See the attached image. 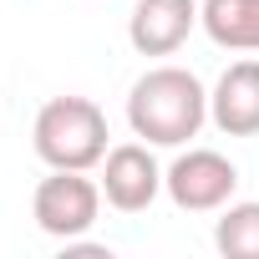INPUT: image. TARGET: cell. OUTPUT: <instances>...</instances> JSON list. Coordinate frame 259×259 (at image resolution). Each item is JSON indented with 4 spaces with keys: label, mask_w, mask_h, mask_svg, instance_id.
<instances>
[{
    "label": "cell",
    "mask_w": 259,
    "mask_h": 259,
    "mask_svg": "<svg viewBox=\"0 0 259 259\" xmlns=\"http://www.w3.org/2000/svg\"><path fill=\"white\" fill-rule=\"evenodd\" d=\"M208 122V92L188 66H153L127 92V127L153 148H183Z\"/></svg>",
    "instance_id": "cell-1"
},
{
    "label": "cell",
    "mask_w": 259,
    "mask_h": 259,
    "mask_svg": "<svg viewBox=\"0 0 259 259\" xmlns=\"http://www.w3.org/2000/svg\"><path fill=\"white\" fill-rule=\"evenodd\" d=\"M31 148L46 168H102L107 158V117L92 97H51L36 112Z\"/></svg>",
    "instance_id": "cell-2"
},
{
    "label": "cell",
    "mask_w": 259,
    "mask_h": 259,
    "mask_svg": "<svg viewBox=\"0 0 259 259\" xmlns=\"http://www.w3.org/2000/svg\"><path fill=\"white\" fill-rule=\"evenodd\" d=\"M97 213H102V183H92L81 168H51L36 183V193H31L36 229L51 234V239H61V244L92 234Z\"/></svg>",
    "instance_id": "cell-3"
},
{
    "label": "cell",
    "mask_w": 259,
    "mask_h": 259,
    "mask_svg": "<svg viewBox=\"0 0 259 259\" xmlns=\"http://www.w3.org/2000/svg\"><path fill=\"white\" fill-rule=\"evenodd\" d=\"M234 188H239V168L213 148H188L163 168V193L183 213H219L224 203H234Z\"/></svg>",
    "instance_id": "cell-4"
},
{
    "label": "cell",
    "mask_w": 259,
    "mask_h": 259,
    "mask_svg": "<svg viewBox=\"0 0 259 259\" xmlns=\"http://www.w3.org/2000/svg\"><path fill=\"white\" fill-rule=\"evenodd\" d=\"M97 183H102V198H107L117 213H143V208H153V198L163 193V168H158V158H153V143L107 148Z\"/></svg>",
    "instance_id": "cell-5"
},
{
    "label": "cell",
    "mask_w": 259,
    "mask_h": 259,
    "mask_svg": "<svg viewBox=\"0 0 259 259\" xmlns=\"http://www.w3.org/2000/svg\"><path fill=\"white\" fill-rule=\"evenodd\" d=\"M198 26V0H138L127 16V41L138 56H173Z\"/></svg>",
    "instance_id": "cell-6"
},
{
    "label": "cell",
    "mask_w": 259,
    "mask_h": 259,
    "mask_svg": "<svg viewBox=\"0 0 259 259\" xmlns=\"http://www.w3.org/2000/svg\"><path fill=\"white\" fill-rule=\"evenodd\" d=\"M208 122L224 138L259 133V61H234L208 92Z\"/></svg>",
    "instance_id": "cell-7"
},
{
    "label": "cell",
    "mask_w": 259,
    "mask_h": 259,
    "mask_svg": "<svg viewBox=\"0 0 259 259\" xmlns=\"http://www.w3.org/2000/svg\"><path fill=\"white\" fill-rule=\"evenodd\" d=\"M198 26L224 51H259V0H203Z\"/></svg>",
    "instance_id": "cell-8"
},
{
    "label": "cell",
    "mask_w": 259,
    "mask_h": 259,
    "mask_svg": "<svg viewBox=\"0 0 259 259\" xmlns=\"http://www.w3.org/2000/svg\"><path fill=\"white\" fill-rule=\"evenodd\" d=\"M213 244L224 259H259V203H224L213 224Z\"/></svg>",
    "instance_id": "cell-9"
}]
</instances>
